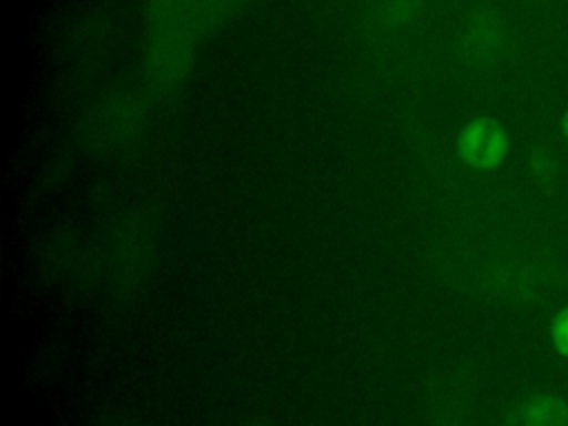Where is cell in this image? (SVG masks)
I'll return each mask as SVG.
<instances>
[{"label":"cell","instance_id":"1","mask_svg":"<svg viewBox=\"0 0 568 426\" xmlns=\"http://www.w3.org/2000/svg\"><path fill=\"white\" fill-rule=\"evenodd\" d=\"M457 153L468 166L490 171L508 158L510 135L495 118L479 115L462 126L457 135Z\"/></svg>","mask_w":568,"mask_h":426},{"label":"cell","instance_id":"2","mask_svg":"<svg viewBox=\"0 0 568 426\" xmlns=\"http://www.w3.org/2000/svg\"><path fill=\"white\" fill-rule=\"evenodd\" d=\"M493 286L501 297L526 302L552 286V266L541 260L517 257L497 266Z\"/></svg>","mask_w":568,"mask_h":426},{"label":"cell","instance_id":"3","mask_svg":"<svg viewBox=\"0 0 568 426\" xmlns=\"http://www.w3.org/2000/svg\"><path fill=\"white\" fill-rule=\"evenodd\" d=\"M501 44H504L501 18L490 9L475 11L468 18V24H466V31H464V51H466V55L477 60V62H486V60H493L499 53Z\"/></svg>","mask_w":568,"mask_h":426},{"label":"cell","instance_id":"4","mask_svg":"<svg viewBox=\"0 0 568 426\" xmlns=\"http://www.w3.org/2000/svg\"><path fill=\"white\" fill-rule=\"evenodd\" d=\"M519 426H568V402L550 393L532 395L519 408Z\"/></svg>","mask_w":568,"mask_h":426},{"label":"cell","instance_id":"5","mask_svg":"<svg viewBox=\"0 0 568 426\" xmlns=\"http://www.w3.org/2000/svg\"><path fill=\"white\" fill-rule=\"evenodd\" d=\"M528 160H530L528 164H530L532 178L539 180L541 184H548V182H552V180L557 178V173H559V162H557V158H555V153H552L550 149L537 146V149L530 153Z\"/></svg>","mask_w":568,"mask_h":426},{"label":"cell","instance_id":"6","mask_svg":"<svg viewBox=\"0 0 568 426\" xmlns=\"http://www.w3.org/2000/svg\"><path fill=\"white\" fill-rule=\"evenodd\" d=\"M550 342L555 353L568 359V304L561 306L550 320Z\"/></svg>","mask_w":568,"mask_h":426},{"label":"cell","instance_id":"7","mask_svg":"<svg viewBox=\"0 0 568 426\" xmlns=\"http://www.w3.org/2000/svg\"><path fill=\"white\" fill-rule=\"evenodd\" d=\"M561 133H564V140L568 142V111L561 115Z\"/></svg>","mask_w":568,"mask_h":426}]
</instances>
